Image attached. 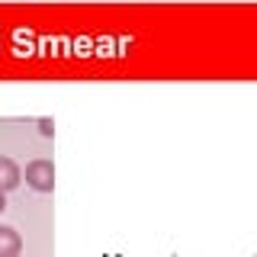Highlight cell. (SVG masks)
<instances>
[{
  "mask_svg": "<svg viewBox=\"0 0 257 257\" xmlns=\"http://www.w3.org/2000/svg\"><path fill=\"white\" fill-rule=\"evenodd\" d=\"M7 209V193H0V212Z\"/></svg>",
  "mask_w": 257,
  "mask_h": 257,
  "instance_id": "obj_5",
  "label": "cell"
},
{
  "mask_svg": "<svg viewBox=\"0 0 257 257\" xmlns=\"http://www.w3.org/2000/svg\"><path fill=\"white\" fill-rule=\"evenodd\" d=\"M20 251H23L20 231L10 225H0V257H20Z\"/></svg>",
  "mask_w": 257,
  "mask_h": 257,
  "instance_id": "obj_3",
  "label": "cell"
},
{
  "mask_svg": "<svg viewBox=\"0 0 257 257\" xmlns=\"http://www.w3.org/2000/svg\"><path fill=\"white\" fill-rule=\"evenodd\" d=\"M26 183L36 193H52L55 190V164L45 161V158L29 161V164H26Z\"/></svg>",
  "mask_w": 257,
  "mask_h": 257,
  "instance_id": "obj_1",
  "label": "cell"
},
{
  "mask_svg": "<svg viewBox=\"0 0 257 257\" xmlns=\"http://www.w3.org/2000/svg\"><path fill=\"white\" fill-rule=\"evenodd\" d=\"M23 183V171L13 158H0V193H10Z\"/></svg>",
  "mask_w": 257,
  "mask_h": 257,
  "instance_id": "obj_2",
  "label": "cell"
},
{
  "mask_svg": "<svg viewBox=\"0 0 257 257\" xmlns=\"http://www.w3.org/2000/svg\"><path fill=\"white\" fill-rule=\"evenodd\" d=\"M39 132H42L45 139H52V135H55V122H52V119H39Z\"/></svg>",
  "mask_w": 257,
  "mask_h": 257,
  "instance_id": "obj_4",
  "label": "cell"
}]
</instances>
